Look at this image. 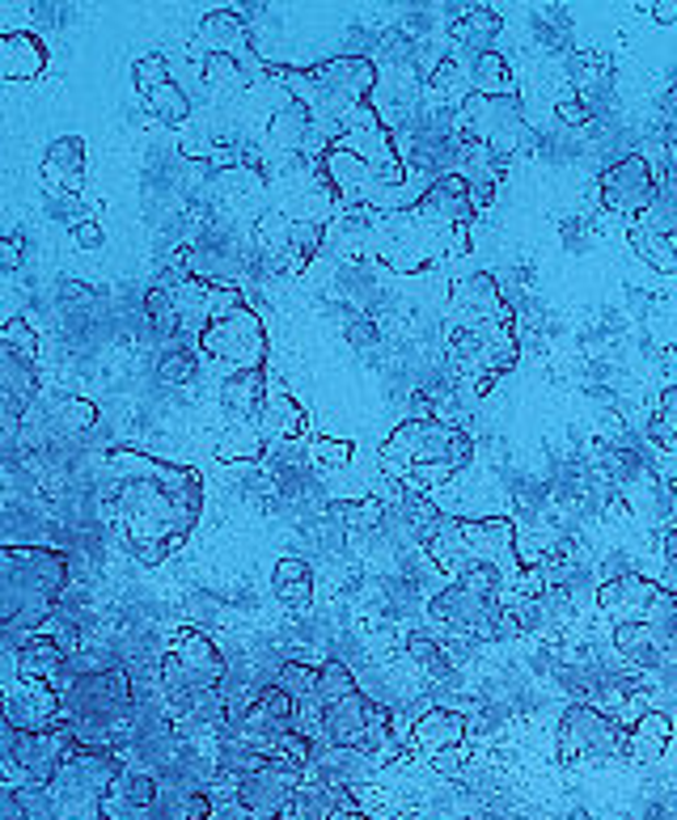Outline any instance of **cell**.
<instances>
[{"label":"cell","mask_w":677,"mask_h":820,"mask_svg":"<svg viewBox=\"0 0 677 820\" xmlns=\"http://www.w3.org/2000/svg\"><path fill=\"white\" fill-rule=\"evenodd\" d=\"M106 473L115 478L110 520L128 550L144 567H162L203 516V478L191 466H174L140 448H110Z\"/></svg>","instance_id":"6da1fadb"},{"label":"cell","mask_w":677,"mask_h":820,"mask_svg":"<svg viewBox=\"0 0 677 820\" xmlns=\"http://www.w3.org/2000/svg\"><path fill=\"white\" fill-rule=\"evenodd\" d=\"M516 351L513 305L504 301L495 276H462L445 305V360L453 377L470 380V389L487 398L495 380L516 364Z\"/></svg>","instance_id":"7a4b0ae2"},{"label":"cell","mask_w":677,"mask_h":820,"mask_svg":"<svg viewBox=\"0 0 677 820\" xmlns=\"http://www.w3.org/2000/svg\"><path fill=\"white\" fill-rule=\"evenodd\" d=\"M267 81L280 85L289 97L305 102L310 115H314V136H310V149H305V161L323 157L326 149L352 127V115L373 102V90L382 85V72L369 56H335L326 63H314V68H289V63H267Z\"/></svg>","instance_id":"3957f363"},{"label":"cell","mask_w":677,"mask_h":820,"mask_svg":"<svg viewBox=\"0 0 677 820\" xmlns=\"http://www.w3.org/2000/svg\"><path fill=\"white\" fill-rule=\"evenodd\" d=\"M475 441L453 419H402L382 444V473L407 491H436L470 466Z\"/></svg>","instance_id":"277c9868"},{"label":"cell","mask_w":677,"mask_h":820,"mask_svg":"<svg viewBox=\"0 0 677 820\" xmlns=\"http://www.w3.org/2000/svg\"><path fill=\"white\" fill-rule=\"evenodd\" d=\"M420 550L428 554L432 571L450 575V584L462 571L491 567L504 579L509 597L516 593V579L525 571V563H521V529H516L513 516H479V520L445 516Z\"/></svg>","instance_id":"5b68a950"},{"label":"cell","mask_w":677,"mask_h":820,"mask_svg":"<svg viewBox=\"0 0 677 820\" xmlns=\"http://www.w3.org/2000/svg\"><path fill=\"white\" fill-rule=\"evenodd\" d=\"M68 588V554L51 546H0V626L34 634Z\"/></svg>","instance_id":"8992f818"},{"label":"cell","mask_w":677,"mask_h":820,"mask_svg":"<svg viewBox=\"0 0 677 820\" xmlns=\"http://www.w3.org/2000/svg\"><path fill=\"white\" fill-rule=\"evenodd\" d=\"M225 686V656L221 647L203 631L174 634L170 652L162 660V694H165V719H183L191 715L195 702L208 694H217Z\"/></svg>","instance_id":"52a82bcc"},{"label":"cell","mask_w":677,"mask_h":820,"mask_svg":"<svg viewBox=\"0 0 677 820\" xmlns=\"http://www.w3.org/2000/svg\"><path fill=\"white\" fill-rule=\"evenodd\" d=\"M457 131L475 144L491 149L495 157L513 161L516 153H529L538 149V131L525 124V106L521 97H487V94H470L457 102Z\"/></svg>","instance_id":"ba28073f"},{"label":"cell","mask_w":677,"mask_h":820,"mask_svg":"<svg viewBox=\"0 0 677 820\" xmlns=\"http://www.w3.org/2000/svg\"><path fill=\"white\" fill-rule=\"evenodd\" d=\"M195 343L203 351V364L217 368L221 377H242V373H262L267 364V330H262V317L242 305L225 317H212Z\"/></svg>","instance_id":"9c48e42d"},{"label":"cell","mask_w":677,"mask_h":820,"mask_svg":"<svg viewBox=\"0 0 677 820\" xmlns=\"http://www.w3.org/2000/svg\"><path fill=\"white\" fill-rule=\"evenodd\" d=\"M555 758L563 765H610L627 758V727L588 702H572L555 727Z\"/></svg>","instance_id":"30bf717a"},{"label":"cell","mask_w":677,"mask_h":820,"mask_svg":"<svg viewBox=\"0 0 677 820\" xmlns=\"http://www.w3.org/2000/svg\"><path fill=\"white\" fill-rule=\"evenodd\" d=\"M677 609V597L661 588V579H647L640 571L606 575L597 584V622H661Z\"/></svg>","instance_id":"8fae6325"},{"label":"cell","mask_w":677,"mask_h":820,"mask_svg":"<svg viewBox=\"0 0 677 820\" xmlns=\"http://www.w3.org/2000/svg\"><path fill=\"white\" fill-rule=\"evenodd\" d=\"M504 605H509V600L483 597V593L445 584L436 597L428 600V618H432L441 631L457 634V639H466V643H495V639H500Z\"/></svg>","instance_id":"7c38bea8"},{"label":"cell","mask_w":677,"mask_h":820,"mask_svg":"<svg viewBox=\"0 0 677 820\" xmlns=\"http://www.w3.org/2000/svg\"><path fill=\"white\" fill-rule=\"evenodd\" d=\"M597 190H602V208H606L610 216H622V221L631 224V221H640L647 208L656 203V195H661V174H656V165H652L644 153H622V157L602 174Z\"/></svg>","instance_id":"4fadbf2b"},{"label":"cell","mask_w":677,"mask_h":820,"mask_svg":"<svg viewBox=\"0 0 677 820\" xmlns=\"http://www.w3.org/2000/svg\"><path fill=\"white\" fill-rule=\"evenodd\" d=\"M65 715L68 719H119L124 711H131L136 690L124 668H97V672H81L72 677L65 690Z\"/></svg>","instance_id":"5bb4252c"},{"label":"cell","mask_w":677,"mask_h":820,"mask_svg":"<svg viewBox=\"0 0 677 820\" xmlns=\"http://www.w3.org/2000/svg\"><path fill=\"white\" fill-rule=\"evenodd\" d=\"M305 783V770L292 765L284 758H271L258 765L255 774L242 778V790H237V804L246 808L250 820H267V817H284V808L292 804L296 787Z\"/></svg>","instance_id":"9a60e30c"},{"label":"cell","mask_w":677,"mask_h":820,"mask_svg":"<svg viewBox=\"0 0 677 820\" xmlns=\"http://www.w3.org/2000/svg\"><path fill=\"white\" fill-rule=\"evenodd\" d=\"M195 43L203 47V56H229V60L242 63L250 77H267V63L255 56L250 31H246V22H242L237 9H217V13H208V17L199 22V38H195Z\"/></svg>","instance_id":"2e32d148"},{"label":"cell","mask_w":677,"mask_h":820,"mask_svg":"<svg viewBox=\"0 0 677 820\" xmlns=\"http://www.w3.org/2000/svg\"><path fill=\"white\" fill-rule=\"evenodd\" d=\"M466 740H470V724H466L462 711H453V706H428L411 724L407 753H423V758L432 761L441 758V753H450V749H466Z\"/></svg>","instance_id":"e0dca14e"},{"label":"cell","mask_w":677,"mask_h":820,"mask_svg":"<svg viewBox=\"0 0 677 820\" xmlns=\"http://www.w3.org/2000/svg\"><path fill=\"white\" fill-rule=\"evenodd\" d=\"M4 719L22 731H43L65 719V694L56 686H26L17 681V690L4 698Z\"/></svg>","instance_id":"ac0fdd59"},{"label":"cell","mask_w":677,"mask_h":820,"mask_svg":"<svg viewBox=\"0 0 677 820\" xmlns=\"http://www.w3.org/2000/svg\"><path fill=\"white\" fill-rule=\"evenodd\" d=\"M369 719H373V698L364 690H352L348 698L330 702L323 711V749H360L369 736Z\"/></svg>","instance_id":"d6986e66"},{"label":"cell","mask_w":677,"mask_h":820,"mask_svg":"<svg viewBox=\"0 0 677 820\" xmlns=\"http://www.w3.org/2000/svg\"><path fill=\"white\" fill-rule=\"evenodd\" d=\"M38 183L51 199L60 195H81V183H85V140L81 136H60L47 157L38 165Z\"/></svg>","instance_id":"ffe728a7"},{"label":"cell","mask_w":677,"mask_h":820,"mask_svg":"<svg viewBox=\"0 0 677 820\" xmlns=\"http://www.w3.org/2000/svg\"><path fill=\"white\" fill-rule=\"evenodd\" d=\"M610 647L635 677H647V672H656L661 664L669 660L652 622H618V626H610Z\"/></svg>","instance_id":"44dd1931"},{"label":"cell","mask_w":677,"mask_h":820,"mask_svg":"<svg viewBox=\"0 0 677 820\" xmlns=\"http://www.w3.org/2000/svg\"><path fill=\"white\" fill-rule=\"evenodd\" d=\"M60 672H65V647L51 634H26L17 656H13V677L26 686H56L60 690Z\"/></svg>","instance_id":"7402d4cb"},{"label":"cell","mask_w":677,"mask_h":820,"mask_svg":"<svg viewBox=\"0 0 677 820\" xmlns=\"http://www.w3.org/2000/svg\"><path fill=\"white\" fill-rule=\"evenodd\" d=\"M669 740H674V715L661 711V706H652L640 724L627 727V758L635 761V765H656V761L665 758Z\"/></svg>","instance_id":"603a6c76"},{"label":"cell","mask_w":677,"mask_h":820,"mask_svg":"<svg viewBox=\"0 0 677 820\" xmlns=\"http://www.w3.org/2000/svg\"><path fill=\"white\" fill-rule=\"evenodd\" d=\"M258 432L267 436V441H301L305 432H310V419H305V410L292 402L284 389H267V398H262V410H258Z\"/></svg>","instance_id":"cb8c5ba5"},{"label":"cell","mask_w":677,"mask_h":820,"mask_svg":"<svg viewBox=\"0 0 677 820\" xmlns=\"http://www.w3.org/2000/svg\"><path fill=\"white\" fill-rule=\"evenodd\" d=\"M500 31H504L500 9H491V4H470L457 22H450V43L457 51H475V60H479L487 47L495 43Z\"/></svg>","instance_id":"d4e9b609"},{"label":"cell","mask_w":677,"mask_h":820,"mask_svg":"<svg viewBox=\"0 0 677 820\" xmlns=\"http://www.w3.org/2000/svg\"><path fill=\"white\" fill-rule=\"evenodd\" d=\"M310 136H314V115H310V106L296 102V97H289V102L271 115V124H267V140H271L280 153H301V157H305Z\"/></svg>","instance_id":"484cf974"},{"label":"cell","mask_w":677,"mask_h":820,"mask_svg":"<svg viewBox=\"0 0 677 820\" xmlns=\"http://www.w3.org/2000/svg\"><path fill=\"white\" fill-rule=\"evenodd\" d=\"M0 47H4L0 72H4L9 81H34V77H43V68H47V47H43L38 34L13 31L0 38Z\"/></svg>","instance_id":"4316f807"},{"label":"cell","mask_w":677,"mask_h":820,"mask_svg":"<svg viewBox=\"0 0 677 820\" xmlns=\"http://www.w3.org/2000/svg\"><path fill=\"white\" fill-rule=\"evenodd\" d=\"M627 246L656 276H677V237H669V233H661V229H652L644 221H631L627 224Z\"/></svg>","instance_id":"83f0119b"},{"label":"cell","mask_w":677,"mask_h":820,"mask_svg":"<svg viewBox=\"0 0 677 820\" xmlns=\"http://www.w3.org/2000/svg\"><path fill=\"white\" fill-rule=\"evenodd\" d=\"M271 593L284 609H310L314 605V567L296 554H284L271 567Z\"/></svg>","instance_id":"f1b7e54d"},{"label":"cell","mask_w":677,"mask_h":820,"mask_svg":"<svg viewBox=\"0 0 677 820\" xmlns=\"http://www.w3.org/2000/svg\"><path fill=\"white\" fill-rule=\"evenodd\" d=\"M568 72H572V85H576V97L588 106V97H602L614 81V60L597 47H581L568 56Z\"/></svg>","instance_id":"f546056e"},{"label":"cell","mask_w":677,"mask_h":820,"mask_svg":"<svg viewBox=\"0 0 677 820\" xmlns=\"http://www.w3.org/2000/svg\"><path fill=\"white\" fill-rule=\"evenodd\" d=\"M267 373H242V377L221 380V407L229 410L233 423H255L262 398H267Z\"/></svg>","instance_id":"4dcf8cb0"},{"label":"cell","mask_w":677,"mask_h":820,"mask_svg":"<svg viewBox=\"0 0 677 820\" xmlns=\"http://www.w3.org/2000/svg\"><path fill=\"white\" fill-rule=\"evenodd\" d=\"M38 389V377H34V364L13 355L9 348H0V398L9 410H22L34 398Z\"/></svg>","instance_id":"1f68e13d"},{"label":"cell","mask_w":677,"mask_h":820,"mask_svg":"<svg viewBox=\"0 0 677 820\" xmlns=\"http://www.w3.org/2000/svg\"><path fill=\"white\" fill-rule=\"evenodd\" d=\"M262 448H267V436L258 432V423H229L225 432H221V441H217V461H225V466H233V461H258Z\"/></svg>","instance_id":"d6a6232c"},{"label":"cell","mask_w":677,"mask_h":820,"mask_svg":"<svg viewBox=\"0 0 677 820\" xmlns=\"http://www.w3.org/2000/svg\"><path fill=\"white\" fill-rule=\"evenodd\" d=\"M407 660H411V668H416L420 677H428V681H445L453 672L450 647L436 643V639H428V634H411V639H407Z\"/></svg>","instance_id":"836d02e7"},{"label":"cell","mask_w":677,"mask_h":820,"mask_svg":"<svg viewBox=\"0 0 677 820\" xmlns=\"http://www.w3.org/2000/svg\"><path fill=\"white\" fill-rule=\"evenodd\" d=\"M326 516L335 520V525H343V529H355V534H369V529H377V525H386V504L377 500V495H364V500H348V504H330L326 507Z\"/></svg>","instance_id":"e575fe53"},{"label":"cell","mask_w":677,"mask_h":820,"mask_svg":"<svg viewBox=\"0 0 677 820\" xmlns=\"http://www.w3.org/2000/svg\"><path fill=\"white\" fill-rule=\"evenodd\" d=\"M470 81H475V94H487V97H509L513 94V72H509V60L500 51H483L475 68H470Z\"/></svg>","instance_id":"d590c367"},{"label":"cell","mask_w":677,"mask_h":820,"mask_svg":"<svg viewBox=\"0 0 677 820\" xmlns=\"http://www.w3.org/2000/svg\"><path fill=\"white\" fill-rule=\"evenodd\" d=\"M276 686L301 706V702H314L318 698V664L305 660H284L276 668Z\"/></svg>","instance_id":"8d00e7d4"},{"label":"cell","mask_w":677,"mask_h":820,"mask_svg":"<svg viewBox=\"0 0 677 820\" xmlns=\"http://www.w3.org/2000/svg\"><path fill=\"white\" fill-rule=\"evenodd\" d=\"M140 102L149 106V115H157V119H162V124H170V127H183L187 119H191V97L183 94L174 81L157 85L153 94H144Z\"/></svg>","instance_id":"74e56055"},{"label":"cell","mask_w":677,"mask_h":820,"mask_svg":"<svg viewBox=\"0 0 677 820\" xmlns=\"http://www.w3.org/2000/svg\"><path fill=\"white\" fill-rule=\"evenodd\" d=\"M352 690H360V681H355V672L348 668V660H323L318 664V702L323 706H330V702H339V698H348Z\"/></svg>","instance_id":"f35d334b"},{"label":"cell","mask_w":677,"mask_h":820,"mask_svg":"<svg viewBox=\"0 0 677 820\" xmlns=\"http://www.w3.org/2000/svg\"><path fill=\"white\" fill-rule=\"evenodd\" d=\"M428 94L432 97H457L462 90H466V63L457 60V56H441L436 60V68L428 72ZM466 97V94H462Z\"/></svg>","instance_id":"ab89813d"},{"label":"cell","mask_w":677,"mask_h":820,"mask_svg":"<svg viewBox=\"0 0 677 820\" xmlns=\"http://www.w3.org/2000/svg\"><path fill=\"white\" fill-rule=\"evenodd\" d=\"M195 368H199L195 351H187V348H165L162 360H157V380H162V385H187V380L195 377Z\"/></svg>","instance_id":"60d3db41"},{"label":"cell","mask_w":677,"mask_h":820,"mask_svg":"<svg viewBox=\"0 0 677 820\" xmlns=\"http://www.w3.org/2000/svg\"><path fill=\"white\" fill-rule=\"evenodd\" d=\"M0 348H9L13 355H22V360L34 364V355H38V335H34V326L26 317H9V321L0 326Z\"/></svg>","instance_id":"b9f144b4"},{"label":"cell","mask_w":677,"mask_h":820,"mask_svg":"<svg viewBox=\"0 0 677 820\" xmlns=\"http://www.w3.org/2000/svg\"><path fill=\"white\" fill-rule=\"evenodd\" d=\"M131 81H136V94H153L157 85H165L170 81V60H165L162 51H153V56H140V60L131 63Z\"/></svg>","instance_id":"7bdbcfd3"},{"label":"cell","mask_w":677,"mask_h":820,"mask_svg":"<svg viewBox=\"0 0 677 820\" xmlns=\"http://www.w3.org/2000/svg\"><path fill=\"white\" fill-rule=\"evenodd\" d=\"M644 466L652 470V478L665 487V495L677 504V453H665V448H656V444H644Z\"/></svg>","instance_id":"ee69618b"},{"label":"cell","mask_w":677,"mask_h":820,"mask_svg":"<svg viewBox=\"0 0 677 820\" xmlns=\"http://www.w3.org/2000/svg\"><path fill=\"white\" fill-rule=\"evenodd\" d=\"M203 81L217 90H242L246 85V68L229 56H203Z\"/></svg>","instance_id":"f6af8a7d"},{"label":"cell","mask_w":677,"mask_h":820,"mask_svg":"<svg viewBox=\"0 0 677 820\" xmlns=\"http://www.w3.org/2000/svg\"><path fill=\"white\" fill-rule=\"evenodd\" d=\"M352 444L348 441H330V436H314L310 441V457L318 461V466H326V470H348L352 466Z\"/></svg>","instance_id":"bcb514c9"},{"label":"cell","mask_w":677,"mask_h":820,"mask_svg":"<svg viewBox=\"0 0 677 820\" xmlns=\"http://www.w3.org/2000/svg\"><path fill=\"white\" fill-rule=\"evenodd\" d=\"M343 335H348V343H352L355 351H373L377 343H382V326H377V317H364V314L348 317Z\"/></svg>","instance_id":"7dc6e473"},{"label":"cell","mask_w":677,"mask_h":820,"mask_svg":"<svg viewBox=\"0 0 677 820\" xmlns=\"http://www.w3.org/2000/svg\"><path fill=\"white\" fill-rule=\"evenodd\" d=\"M60 419H65L68 432H90L97 423V407L85 402V398H65V402H60Z\"/></svg>","instance_id":"c3c4849f"},{"label":"cell","mask_w":677,"mask_h":820,"mask_svg":"<svg viewBox=\"0 0 677 820\" xmlns=\"http://www.w3.org/2000/svg\"><path fill=\"white\" fill-rule=\"evenodd\" d=\"M555 115H559V124H563V127H588V119H593V110H588V106H584L576 94L559 97Z\"/></svg>","instance_id":"681fc988"},{"label":"cell","mask_w":677,"mask_h":820,"mask_svg":"<svg viewBox=\"0 0 677 820\" xmlns=\"http://www.w3.org/2000/svg\"><path fill=\"white\" fill-rule=\"evenodd\" d=\"M51 216L72 224V229H77L81 221H90V216L81 212V195H60V199H51Z\"/></svg>","instance_id":"f907efd6"},{"label":"cell","mask_w":677,"mask_h":820,"mask_svg":"<svg viewBox=\"0 0 677 820\" xmlns=\"http://www.w3.org/2000/svg\"><path fill=\"white\" fill-rule=\"evenodd\" d=\"M652 414L661 419V423H669L677 432V380L674 385H665L661 394H656V407H652Z\"/></svg>","instance_id":"816d5d0a"},{"label":"cell","mask_w":677,"mask_h":820,"mask_svg":"<svg viewBox=\"0 0 677 820\" xmlns=\"http://www.w3.org/2000/svg\"><path fill=\"white\" fill-rule=\"evenodd\" d=\"M72 242H77V250H102L106 233H102V224L97 221H81L77 229H72Z\"/></svg>","instance_id":"f5cc1de1"},{"label":"cell","mask_w":677,"mask_h":820,"mask_svg":"<svg viewBox=\"0 0 677 820\" xmlns=\"http://www.w3.org/2000/svg\"><path fill=\"white\" fill-rule=\"evenodd\" d=\"M470 761H466V749H450V753H441V758H432V770L436 774H445V778H462V770H466Z\"/></svg>","instance_id":"db71d44e"},{"label":"cell","mask_w":677,"mask_h":820,"mask_svg":"<svg viewBox=\"0 0 677 820\" xmlns=\"http://www.w3.org/2000/svg\"><path fill=\"white\" fill-rule=\"evenodd\" d=\"M22 258H26V254H22V237H4V242H0V271H17Z\"/></svg>","instance_id":"11a10c76"},{"label":"cell","mask_w":677,"mask_h":820,"mask_svg":"<svg viewBox=\"0 0 677 820\" xmlns=\"http://www.w3.org/2000/svg\"><path fill=\"white\" fill-rule=\"evenodd\" d=\"M652 22L656 26H677V0H652Z\"/></svg>","instance_id":"9f6ffc18"},{"label":"cell","mask_w":677,"mask_h":820,"mask_svg":"<svg viewBox=\"0 0 677 820\" xmlns=\"http://www.w3.org/2000/svg\"><path fill=\"white\" fill-rule=\"evenodd\" d=\"M661 554H665L669 567H677V525H669V529L661 534Z\"/></svg>","instance_id":"6f0895ef"},{"label":"cell","mask_w":677,"mask_h":820,"mask_svg":"<svg viewBox=\"0 0 677 820\" xmlns=\"http://www.w3.org/2000/svg\"><path fill=\"white\" fill-rule=\"evenodd\" d=\"M656 368H661V373H669V377L677 373V348H674V343L656 348Z\"/></svg>","instance_id":"680465c9"},{"label":"cell","mask_w":677,"mask_h":820,"mask_svg":"<svg viewBox=\"0 0 677 820\" xmlns=\"http://www.w3.org/2000/svg\"><path fill=\"white\" fill-rule=\"evenodd\" d=\"M4 698H9V690L0 686V724H4Z\"/></svg>","instance_id":"91938a15"},{"label":"cell","mask_w":677,"mask_h":820,"mask_svg":"<svg viewBox=\"0 0 677 820\" xmlns=\"http://www.w3.org/2000/svg\"><path fill=\"white\" fill-rule=\"evenodd\" d=\"M267 820H284V817H267Z\"/></svg>","instance_id":"94428289"}]
</instances>
